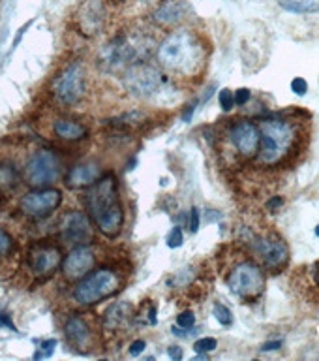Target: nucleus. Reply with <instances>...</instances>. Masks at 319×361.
Segmentation results:
<instances>
[{
    "mask_svg": "<svg viewBox=\"0 0 319 361\" xmlns=\"http://www.w3.org/2000/svg\"><path fill=\"white\" fill-rule=\"evenodd\" d=\"M282 203H284V200H282L280 196H276V197H273L270 202H267V209H269V211H275L276 207H280Z\"/></svg>",
    "mask_w": 319,
    "mask_h": 361,
    "instance_id": "39",
    "label": "nucleus"
},
{
    "mask_svg": "<svg viewBox=\"0 0 319 361\" xmlns=\"http://www.w3.org/2000/svg\"><path fill=\"white\" fill-rule=\"evenodd\" d=\"M158 61L168 72L190 78L205 66V45L192 30H173L158 47Z\"/></svg>",
    "mask_w": 319,
    "mask_h": 361,
    "instance_id": "3",
    "label": "nucleus"
},
{
    "mask_svg": "<svg viewBox=\"0 0 319 361\" xmlns=\"http://www.w3.org/2000/svg\"><path fill=\"white\" fill-rule=\"evenodd\" d=\"M62 202L61 190L56 188H34L21 197L19 207L27 216L32 219H45L55 211Z\"/></svg>",
    "mask_w": 319,
    "mask_h": 361,
    "instance_id": "14",
    "label": "nucleus"
},
{
    "mask_svg": "<svg viewBox=\"0 0 319 361\" xmlns=\"http://www.w3.org/2000/svg\"><path fill=\"white\" fill-rule=\"evenodd\" d=\"M162 85L163 78L160 70L145 62H137L124 73V87L130 90V94L139 96V98L154 96L162 89Z\"/></svg>",
    "mask_w": 319,
    "mask_h": 361,
    "instance_id": "10",
    "label": "nucleus"
},
{
    "mask_svg": "<svg viewBox=\"0 0 319 361\" xmlns=\"http://www.w3.org/2000/svg\"><path fill=\"white\" fill-rule=\"evenodd\" d=\"M252 250L261 262V267L269 271L284 269L289 262V247L276 233L256 235L252 239Z\"/></svg>",
    "mask_w": 319,
    "mask_h": 361,
    "instance_id": "9",
    "label": "nucleus"
},
{
    "mask_svg": "<svg viewBox=\"0 0 319 361\" xmlns=\"http://www.w3.org/2000/svg\"><path fill=\"white\" fill-rule=\"evenodd\" d=\"M120 288H123V279L117 271L100 267V269H92L83 279H79L73 288V299L85 307L96 305L113 298L115 293L120 292Z\"/></svg>",
    "mask_w": 319,
    "mask_h": 361,
    "instance_id": "4",
    "label": "nucleus"
},
{
    "mask_svg": "<svg viewBox=\"0 0 319 361\" xmlns=\"http://www.w3.org/2000/svg\"><path fill=\"white\" fill-rule=\"evenodd\" d=\"M250 96H252V92H250V89H239L235 90V104L237 106H246L248 102H250Z\"/></svg>",
    "mask_w": 319,
    "mask_h": 361,
    "instance_id": "32",
    "label": "nucleus"
},
{
    "mask_svg": "<svg viewBox=\"0 0 319 361\" xmlns=\"http://www.w3.org/2000/svg\"><path fill=\"white\" fill-rule=\"evenodd\" d=\"M101 166L96 160H85V162L75 164L66 173V186L72 190L77 188H89L101 177Z\"/></svg>",
    "mask_w": 319,
    "mask_h": 361,
    "instance_id": "18",
    "label": "nucleus"
},
{
    "mask_svg": "<svg viewBox=\"0 0 319 361\" xmlns=\"http://www.w3.org/2000/svg\"><path fill=\"white\" fill-rule=\"evenodd\" d=\"M218 102L225 113L231 111V109H233V106H235V94H233L230 89H222L218 94Z\"/></svg>",
    "mask_w": 319,
    "mask_h": 361,
    "instance_id": "27",
    "label": "nucleus"
},
{
    "mask_svg": "<svg viewBox=\"0 0 319 361\" xmlns=\"http://www.w3.org/2000/svg\"><path fill=\"white\" fill-rule=\"evenodd\" d=\"M182 243H184V235H182V230H180V228H173V230H171V233L168 235V247L169 248H179Z\"/></svg>",
    "mask_w": 319,
    "mask_h": 361,
    "instance_id": "30",
    "label": "nucleus"
},
{
    "mask_svg": "<svg viewBox=\"0 0 319 361\" xmlns=\"http://www.w3.org/2000/svg\"><path fill=\"white\" fill-rule=\"evenodd\" d=\"M214 316H216V320L222 324V326H231L233 324V314H231V310L222 303L214 305Z\"/></svg>",
    "mask_w": 319,
    "mask_h": 361,
    "instance_id": "26",
    "label": "nucleus"
},
{
    "mask_svg": "<svg viewBox=\"0 0 319 361\" xmlns=\"http://www.w3.org/2000/svg\"><path fill=\"white\" fill-rule=\"evenodd\" d=\"M132 318H134V307L126 301H117L107 307L101 316V326L106 331H120L128 327Z\"/></svg>",
    "mask_w": 319,
    "mask_h": 361,
    "instance_id": "19",
    "label": "nucleus"
},
{
    "mask_svg": "<svg viewBox=\"0 0 319 361\" xmlns=\"http://www.w3.org/2000/svg\"><path fill=\"white\" fill-rule=\"evenodd\" d=\"M64 333H66L68 343L72 344L73 350L79 354H89L94 348V329L89 324L87 318L81 314H72L64 324Z\"/></svg>",
    "mask_w": 319,
    "mask_h": 361,
    "instance_id": "16",
    "label": "nucleus"
},
{
    "mask_svg": "<svg viewBox=\"0 0 319 361\" xmlns=\"http://www.w3.org/2000/svg\"><path fill=\"white\" fill-rule=\"evenodd\" d=\"M227 140L239 157L256 158L259 152V143H261L259 124L250 118H237L227 128Z\"/></svg>",
    "mask_w": 319,
    "mask_h": 361,
    "instance_id": "11",
    "label": "nucleus"
},
{
    "mask_svg": "<svg viewBox=\"0 0 319 361\" xmlns=\"http://www.w3.org/2000/svg\"><path fill=\"white\" fill-rule=\"evenodd\" d=\"M199 219H201L199 209L192 207L190 209V231L192 233H197V230H199Z\"/></svg>",
    "mask_w": 319,
    "mask_h": 361,
    "instance_id": "33",
    "label": "nucleus"
},
{
    "mask_svg": "<svg viewBox=\"0 0 319 361\" xmlns=\"http://www.w3.org/2000/svg\"><path fill=\"white\" fill-rule=\"evenodd\" d=\"M258 124L261 130V143L256 157L258 166L276 168L292 162L303 147L304 132L301 124L293 118L282 117L261 118Z\"/></svg>",
    "mask_w": 319,
    "mask_h": 361,
    "instance_id": "1",
    "label": "nucleus"
},
{
    "mask_svg": "<svg viewBox=\"0 0 319 361\" xmlns=\"http://www.w3.org/2000/svg\"><path fill=\"white\" fill-rule=\"evenodd\" d=\"M314 276H315V282H318V286H319V262H318V265H315V273H314Z\"/></svg>",
    "mask_w": 319,
    "mask_h": 361,
    "instance_id": "41",
    "label": "nucleus"
},
{
    "mask_svg": "<svg viewBox=\"0 0 319 361\" xmlns=\"http://www.w3.org/2000/svg\"><path fill=\"white\" fill-rule=\"evenodd\" d=\"M282 346V341H269V343H265L263 346H261V350L263 352H270V350H280Z\"/></svg>",
    "mask_w": 319,
    "mask_h": 361,
    "instance_id": "38",
    "label": "nucleus"
},
{
    "mask_svg": "<svg viewBox=\"0 0 319 361\" xmlns=\"http://www.w3.org/2000/svg\"><path fill=\"white\" fill-rule=\"evenodd\" d=\"M61 248L53 243H36L27 254L28 269L36 279L45 281L62 265Z\"/></svg>",
    "mask_w": 319,
    "mask_h": 361,
    "instance_id": "12",
    "label": "nucleus"
},
{
    "mask_svg": "<svg viewBox=\"0 0 319 361\" xmlns=\"http://www.w3.org/2000/svg\"><path fill=\"white\" fill-rule=\"evenodd\" d=\"M315 235L319 237V226H318V228H315Z\"/></svg>",
    "mask_w": 319,
    "mask_h": 361,
    "instance_id": "42",
    "label": "nucleus"
},
{
    "mask_svg": "<svg viewBox=\"0 0 319 361\" xmlns=\"http://www.w3.org/2000/svg\"><path fill=\"white\" fill-rule=\"evenodd\" d=\"M216 346H218V341L214 337H203L194 343V350L197 354H208V352L216 350Z\"/></svg>",
    "mask_w": 319,
    "mask_h": 361,
    "instance_id": "25",
    "label": "nucleus"
},
{
    "mask_svg": "<svg viewBox=\"0 0 319 361\" xmlns=\"http://www.w3.org/2000/svg\"><path fill=\"white\" fill-rule=\"evenodd\" d=\"M186 16L184 0H162L154 11V21L162 27H175Z\"/></svg>",
    "mask_w": 319,
    "mask_h": 361,
    "instance_id": "20",
    "label": "nucleus"
},
{
    "mask_svg": "<svg viewBox=\"0 0 319 361\" xmlns=\"http://www.w3.org/2000/svg\"><path fill=\"white\" fill-rule=\"evenodd\" d=\"M227 286L231 293L242 301H256L265 292L263 267L254 259H242L231 269L227 276Z\"/></svg>",
    "mask_w": 319,
    "mask_h": 361,
    "instance_id": "6",
    "label": "nucleus"
},
{
    "mask_svg": "<svg viewBox=\"0 0 319 361\" xmlns=\"http://www.w3.org/2000/svg\"><path fill=\"white\" fill-rule=\"evenodd\" d=\"M85 207L90 220L106 237H115L123 231L124 207L118 197L117 177L113 173L101 175L94 185L85 192Z\"/></svg>",
    "mask_w": 319,
    "mask_h": 361,
    "instance_id": "2",
    "label": "nucleus"
},
{
    "mask_svg": "<svg viewBox=\"0 0 319 361\" xmlns=\"http://www.w3.org/2000/svg\"><path fill=\"white\" fill-rule=\"evenodd\" d=\"M21 173L13 162L0 160V200L11 197V194L21 185Z\"/></svg>",
    "mask_w": 319,
    "mask_h": 361,
    "instance_id": "21",
    "label": "nucleus"
},
{
    "mask_svg": "<svg viewBox=\"0 0 319 361\" xmlns=\"http://www.w3.org/2000/svg\"><path fill=\"white\" fill-rule=\"evenodd\" d=\"M87 90V72L79 62L64 68L53 81V94L64 106H75Z\"/></svg>",
    "mask_w": 319,
    "mask_h": 361,
    "instance_id": "8",
    "label": "nucleus"
},
{
    "mask_svg": "<svg viewBox=\"0 0 319 361\" xmlns=\"http://www.w3.org/2000/svg\"><path fill=\"white\" fill-rule=\"evenodd\" d=\"M194 109H196V104H192V106L188 107V109H186V111H184V117H182V118H184L186 123H188V121H190V118H192V115H194Z\"/></svg>",
    "mask_w": 319,
    "mask_h": 361,
    "instance_id": "40",
    "label": "nucleus"
},
{
    "mask_svg": "<svg viewBox=\"0 0 319 361\" xmlns=\"http://www.w3.org/2000/svg\"><path fill=\"white\" fill-rule=\"evenodd\" d=\"M0 326L8 327V329H11V331H17V327L13 326V322H11V316L2 312V310H0Z\"/></svg>",
    "mask_w": 319,
    "mask_h": 361,
    "instance_id": "35",
    "label": "nucleus"
},
{
    "mask_svg": "<svg viewBox=\"0 0 319 361\" xmlns=\"http://www.w3.org/2000/svg\"><path fill=\"white\" fill-rule=\"evenodd\" d=\"M79 30L85 36H96L106 27V8L101 0H85L77 13Z\"/></svg>",
    "mask_w": 319,
    "mask_h": 361,
    "instance_id": "17",
    "label": "nucleus"
},
{
    "mask_svg": "<svg viewBox=\"0 0 319 361\" xmlns=\"http://www.w3.org/2000/svg\"><path fill=\"white\" fill-rule=\"evenodd\" d=\"M96 254L89 245H79L70 250L66 258L62 259V273L68 281H79L94 269Z\"/></svg>",
    "mask_w": 319,
    "mask_h": 361,
    "instance_id": "15",
    "label": "nucleus"
},
{
    "mask_svg": "<svg viewBox=\"0 0 319 361\" xmlns=\"http://www.w3.org/2000/svg\"><path fill=\"white\" fill-rule=\"evenodd\" d=\"M292 90L297 96H304L306 94V90H308V83H306V79L303 78H295L292 81Z\"/></svg>",
    "mask_w": 319,
    "mask_h": 361,
    "instance_id": "31",
    "label": "nucleus"
},
{
    "mask_svg": "<svg viewBox=\"0 0 319 361\" xmlns=\"http://www.w3.org/2000/svg\"><path fill=\"white\" fill-rule=\"evenodd\" d=\"M34 21H28L27 25H25V27H21L19 28V32H17V36H15V39H13V49H15L17 45H19V42H21V38L23 36H25V32H27L28 30V27H30V25H32Z\"/></svg>",
    "mask_w": 319,
    "mask_h": 361,
    "instance_id": "37",
    "label": "nucleus"
},
{
    "mask_svg": "<svg viewBox=\"0 0 319 361\" xmlns=\"http://www.w3.org/2000/svg\"><path fill=\"white\" fill-rule=\"evenodd\" d=\"M64 166L61 157L51 149H39L25 164L23 180L30 188H49L62 177Z\"/></svg>",
    "mask_w": 319,
    "mask_h": 361,
    "instance_id": "7",
    "label": "nucleus"
},
{
    "mask_svg": "<svg viewBox=\"0 0 319 361\" xmlns=\"http://www.w3.org/2000/svg\"><path fill=\"white\" fill-rule=\"evenodd\" d=\"M58 233L61 239L66 245L79 247V245H90L94 239V231H92V220L83 211H70L62 216L61 226H58Z\"/></svg>",
    "mask_w": 319,
    "mask_h": 361,
    "instance_id": "13",
    "label": "nucleus"
},
{
    "mask_svg": "<svg viewBox=\"0 0 319 361\" xmlns=\"http://www.w3.org/2000/svg\"><path fill=\"white\" fill-rule=\"evenodd\" d=\"M13 250V239L8 231L0 226V259L8 258Z\"/></svg>",
    "mask_w": 319,
    "mask_h": 361,
    "instance_id": "24",
    "label": "nucleus"
},
{
    "mask_svg": "<svg viewBox=\"0 0 319 361\" xmlns=\"http://www.w3.org/2000/svg\"><path fill=\"white\" fill-rule=\"evenodd\" d=\"M280 6L292 13H314L319 11V4L312 0H280Z\"/></svg>",
    "mask_w": 319,
    "mask_h": 361,
    "instance_id": "23",
    "label": "nucleus"
},
{
    "mask_svg": "<svg viewBox=\"0 0 319 361\" xmlns=\"http://www.w3.org/2000/svg\"><path fill=\"white\" fill-rule=\"evenodd\" d=\"M55 346H56V341L55 338H49V341H44V343L39 344L38 352L34 354V357L36 360H42V357H51L53 355V352H55Z\"/></svg>",
    "mask_w": 319,
    "mask_h": 361,
    "instance_id": "29",
    "label": "nucleus"
},
{
    "mask_svg": "<svg viewBox=\"0 0 319 361\" xmlns=\"http://www.w3.org/2000/svg\"><path fill=\"white\" fill-rule=\"evenodd\" d=\"M168 355L171 357V360L180 361L182 360V350H180L179 346H171V348H168Z\"/></svg>",
    "mask_w": 319,
    "mask_h": 361,
    "instance_id": "36",
    "label": "nucleus"
},
{
    "mask_svg": "<svg viewBox=\"0 0 319 361\" xmlns=\"http://www.w3.org/2000/svg\"><path fill=\"white\" fill-rule=\"evenodd\" d=\"M146 51H149V47L141 38L130 36V34H120L101 49L100 64L104 70H109V72L128 70L130 66H134L137 62H143Z\"/></svg>",
    "mask_w": 319,
    "mask_h": 361,
    "instance_id": "5",
    "label": "nucleus"
},
{
    "mask_svg": "<svg viewBox=\"0 0 319 361\" xmlns=\"http://www.w3.org/2000/svg\"><path fill=\"white\" fill-rule=\"evenodd\" d=\"M53 132L56 137L64 141H79L87 135V126L77 121H72V118H55Z\"/></svg>",
    "mask_w": 319,
    "mask_h": 361,
    "instance_id": "22",
    "label": "nucleus"
},
{
    "mask_svg": "<svg viewBox=\"0 0 319 361\" xmlns=\"http://www.w3.org/2000/svg\"><path fill=\"white\" fill-rule=\"evenodd\" d=\"M177 326H179L180 329H192V327L196 326V316H194V312H192V310L180 312V314L177 316Z\"/></svg>",
    "mask_w": 319,
    "mask_h": 361,
    "instance_id": "28",
    "label": "nucleus"
},
{
    "mask_svg": "<svg viewBox=\"0 0 319 361\" xmlns=\"http://www.w3.org/2000/svg\"><path fill=\"white\" fill-rule=\"evenodd\" d=\"M145 348H146L145 341H134V343H132V346H130V355L137 357V355L145 352Z\"/></svg>",
    "mask_w": 319,
    "mask_h": 361,
    "instance_id": "34",
    "label": "nucleus"
}]
</instances>
